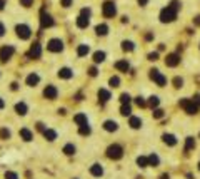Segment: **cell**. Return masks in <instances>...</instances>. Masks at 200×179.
Masks as SVG:
<instances>
[{
	"mask_svg": "<svg viewBox=\"0 0 200 179\" xmlns=\"http://www.w3.org/2000/svg\"><path fill=\"white\" fill-rule=\"evenodd\" d=\"M179 7H180L179 0H172L170 5H167L160 12V20L162 22H172V20H175V18H177V12H179Z\"/></svg>",
	"mask_w": 200,
	"mask_h": 179,
	"instance_id": "1",
	"label": "cell"
},
{
	"mask_svg": "<svg viewBox=\"0 0 200 179\" xmlns=\"http://www.w3.org/2000/svg\"><path fill=\"white\" fill-rule=\"evenodd\" d=\"M180 107L185 109L187 114H197V110H198V105L194 101H190V99H182L180 101Z\"/></svg>",
	"mask_w": 200,
	"mask_h": 179,
	"instance_id": "2",
	"label": "cell"
},
{
	"mask_svg": "<svg viewBox=\"0 0 200 179\" xmlns=\"http://www.w3.org/2000/svg\"><path fill=\"white\" fill-rule=\"evenodd\" d=\"M107 156L110 159H120L123 156V149L119 146V144H114V146H110L107 149Z\"/></svg>",
	"mask_w": 200,
	"mask_h": 179,
	"instance_id": "3",
	"label": "cell"
},
{
	"mask_svg": "<svg viewBox=\"0 0 200 179\" xmlns=\"http://www.w3.org/2000/svg\"><path fill=\"white\" fill-rule=\"evenodd\" d=\"M150 79H152V81H155L157 82V86H160V87H164L165 84H167V77H165V75H162L160 72L158 70H150Z\"/></svg>",
	"mask_w": 200,
	"mask_h": 179,
	"instance_id": "4",
	"label": "cell"
},
{
	"mask_svg": "<svg viewBox=\"0 0 200 179\" xmlns=\"http://www.w3.org/2000/svg\"><path fill=\"white\" fill-rule=\"evenodd\" d=\"M17 35L20 37V39H24V40H27L30 35H32V30H30L28 25H25V24H20V25H17Z\"/></svg>",
	"mask_w": 200,
	"mask_h": 179,
	"instance_id": "5",
	"label": "cell"
},
{
	"mask_svg": "<svg viewBox=\"0 0 200 179\" xmlns=\"http://www.w3.org/2000/svg\"><path fill=\"white\" fill-rule=\"evenodd\" d=\"M13 52H15V49L12 47V45H5V47H2V49H0V60H2V62H7V60L13 55Z\"/></svg>",
	"mask_w": 200,
	"mask_h": 179,
	"instance_id": "6",
	"label": "cell"
},
{
	"mask_svg": "<svg viewBox=\"0 0 200 179\" xmlns=\"http://www.w3.org/2000/svg\"><path fill=\"white\" fill-rule=\"evenodd\" d=\"M102 12H104L105 17H114V15L117 14L115 3H114V2H105L104 7H102Z\"/></svg>",
	"mask_w": 200,
	"mask_h": 179,
	"instance_id": "7",
	"label": "cell"
},
{
	"mask_svg": "<svg viewBox=\"0 0 200 179\" xmlns=\"http://www.w3.org/2000/svg\"><path fill=\"white\" fill-rule=\"evenodd\" d=\"M47 49H48V50H52V52H60L63 49V42L60 39H52L50 42H48Z\"/></svg>",
	"mask_w": 200,
	"mask_h": 179,
	"instance_id": "8",
	"label": "cell"
},
{
	"mask_svg": "<svg viewBox=\"0 0 200 179\" xmlns=\"http://www.w3.org/2000/svg\"><path fill=\"white\" fill-rule=\"evenodd\" d=\"M43 96L47 99H50V101H54V99H57V96H58V90L55 89L54 86H47L43 90Z\"/></svg>",
	"mask_w": 200,
	"mask_h": 179,
	"instance_id": "9",
	"label": "cell"
},
{
	"mask_svg": "<svg viewBox=\"0 0 200 179\" xmlns=\"http://www.w3.org/2000/svg\"><path fill=\"white\" fill-rule=\"evenodd\" d=\"M40 25H42V29L52 27V25H54V18H52L48 14H45L43 10H42V17H40Z\"/></svg>",
	"mask_w": 200,
	"mask_h": 179,
	"instance_id": "10",
	"label": "cell"
},
{
	"mask_svg": "<svg viewBox=\"0 0 200 179\" xmlns=\"http://www.w3.org/2000/svg\"><path fill=\"white\" fill-rule=\"evenodd\" d=\"M179 62H180V57L177 54H170V55H167V59H165V64H167L168 67H175Z\"/></svg>",
	"mask_w": 200,
	"mask_h": 179,
	"instance_id": "11",
	"label": "cell"
},
{
	"mask_svg": "<svg viewBox=\"0 0 200 179\" xmlns=\"http://www.w3.org/2000/svg\"><path fill=\"white\" fill-rule=\"evenodd\" d=\"M40 54H42L40 44H33V45H32V49H30V52H28V55H30V57H33V59H39Z\"/></svg>",
	"mask_w": 200,
	"mask_h": 179,
	"instance_id": "12",
	"label": "cell"
},
{
	"mask_svg": "<svg viewBox=\"0 0 200 179\" xmlns=\"http://www.w3.org/2000/svg\"><path fill=\"white\" fill-rule=\"evenodd\" d=\"M104 129H105V131H108V132H114V131L119 129V125H117L115 121H107V122L104 124Z\"/></svg>",
	"mask_w": 200,
	"mask_h": 179,
	"instance_id": "13",
	"label": "cell"
},
{
	"mask_svg": "<svg viewBox=\"0 0 200 179\" xmlns=\"http://www.w3.org/2000/svg\"><path fill=\"white\" fill-rule=\"evenodd\" d=\"M39 81H40V77H39L37 74H30L28 77H27V86L33 87V86H37V84H39Z\"/></svg>",
	"mask_w": 200,
	"mask_h": 179,
	"instance_id": "14",
	"label": "cell"
},
{
	"mask_svg": "<svg viewBox=\"0 0 200 179\" xmlns=\"http://www.w3.org/2000/svg\"><path fill=\"white\" fill-rule=\"evenodd\" d=\"M115 69L122 70V72H127L129 70V62H127V60H119V62H115Z\"/></svg>",
	"mask_w": 200,
	"mask_h": 179,
	"instance_id": "15",
	"label": "cell"
},
{
	"mask_svg": "<svg viewBox=\"0 0 200 179\" xmlns=\"http://www.w3.org/2000/svg\"><path fill=\"white\" fill-rule=\"evenodd\" d=\"M20 136H22V139H24V141H27V142L33 139V134L28 131V129H25V127H24V129H20Z\"/></svg>",
	"mask_w": 200,
	"mask_h": 179,
	"instance_id": "16",
	"label": "cell"
},
{
	"mask_svg": "<svg viewBox=\"0 0 200 179\" xmlns=\"http://www.w3.org/2000/svg\"><path fill=\"white\" fill-rule=\"evenodd\" d=\"M90 173L93 174V176H102V174H104V169H102V166L100 164H93L92 167H90Z\"/></svg>",
	"mask_w": 200,
	"mask_h": 179,
	"instance_id": "17",
	"label": "cell"
},
{
	"mask_svg": "<svg viewBox=\"0 0 200 179\" xmlns=\"http://www.w3.org/2000/svg\"><path fill=\"white\" fill-rule=\"evenodd\" d=\"M15 110H17V114H20V116H25V114H27V105H25V102H18V104L15 105Z\"/></svg>",
	"mask_w": 200,
	"mask_h": 179,
	"instance_id": "18",
	"label": "cell"
},
{
	"mask_svg": "<svg viewBox=\"0 0 200 179\" xmlns=\"http://www.w3.org/2000/svg\"><path fill=\"white\" fill-rule=\"evenodd\" d=\"M99 99H100L102 102H107L108 99H110V92H108L107 89H100L99 90Z\"/></svg>",
	"mask_w": 200,
	"mask_h": 179,
	"instance_id": "19",
	"label": "cell"
},
{
	"mask_svg": "<svg viewBox=\"0 0 200 179\" xmlns=\"http://www.w3.org/2000/svg\"><path fill=\"white\" fill-rule=\"evenodd\" d=\"M43 136L47 137V141H55V139H57V132L52 131V129H45V131H43Z\"/></svg>",
	"mask_w": 200,
	"mask_h": 179,
	"instance_id": "20",
	"label": "cell"
},
{
	"mask_svg": "<svg viewBox=\"0 0 200 179\" xmlns=\"http://www.w3.org/2000/svg\"><path fill=\"white\" fill-rule=\"evenodd\" d=\"M74 121L78 125H85L87 124V116H85V114H77V116L74 117Z\"/></svg>",
	"mask_w": 200,
	"mask_h": 179,
	"instance_id": "21",
	"label": "cell"
},
{
	"mask_svg": "<svg viewBox=\"0 0 200 179\" xmlns=\"http://www.w3.org/2000/svg\"><path fill=\"white\" fill-rule=\"evenodd\" d=\"M77 27H80V29H85V27H89V18L87 17H78L77 18Z\"/></svg>",
	"mask_w": 200,
	"mask_h": 179,
	"instance_id": "22",
	"label": "cell"
},
{
	"mask_svg": "<svg viewBox=\"0 0 200 179\" xmlns=\"http://www.w3.org/2000/svg\"><path fill=\"white\" fill-rule=\"evenodd\" d=\"M164 141L168 144V146H175V144H177L175 136H172V134H164Z\"/></svg>",
	"mask_w": 200,
	"mask_h": 179,
	"instance_id": "23",
	"label": "cell"
},
{
	"mask_svg": "<svg viewBox=\"0 0 200 179\" xmlns=\"http://www.w3.org/2000/svg\"><path fill=\"white\" fill-rule=\"evenodd\" d=\"M72 75H74V72L70 69H60V72H58V77H62V79H70Z\"/></svg>",
	"mask_w": 200,
	"mask_h": 179,
	"instance_id": "24",
	"label": "cell"
},
{
	"mask_svg": "<svg viewBox=\"0 0 200 179\" xmlns=\"http://www.w3.org/2000/svg\"><path fill=\"white\" fill-rule=\"evenodd\" d=\"M89 50H90V49H89V45H84V44H82V45H78V49H77V54L80 55V57H84V55H87V54H89Z\"/></svg>",
	"mask_w": 200,
	"mask_h": 179,
	"instance_id": "25",
	"label": "cell"
},
{
	"mask_svg": "<svg viewBox=\"0 0 200 179\" xmlns=\"http://www.w3.org/2000/svg\"><path fill=\"white\" fill-rule=\"evenodd\" d=\"M142 125V121H140V117H130V127H134V129H138Z\"/></svg>",
	"mask_w": 200,
	"mask_h": 179,
	"instance_id": "26",
	"label": "cell"
},
{
	"mask_svg": "<svg viewBox=\"0 0 200 179\" xmlns=\"http://www.w3.org/2000/svg\"><path fill=\"white\" fill-rule=\"evenodd\" d=\"M97 34H99V35H107V32H108V27L105 24H100V25H97Z\"/></svg>",
	"mask_w": 200,
	"mask_h": 179,
	"instance_id": "27",
	"label": "cell"
},
{
	"mask_svg": "<svg viewBox=\"0 0 200 179\" xmlns=\"http://www.w3.org/2000/svg\"><path fill=\"white\" fill-rule=\"evenodd\" d=\"M137 164L140 167H147L149 166V157H145V156H140V157L137 159Z\"/></svg>",
	"mask_w": 200,
	"mask_h": 179,
	"instance_id": "28",
	"label": "cell"
},
{
	"mask_svg": "<svg viewBox=\"0 0 200 179\" xmlns=\"http://www.w3.org/2000/svg\"><path fill=\"white\" fill-rule=\"evenodd\" d=\"M63 152H65L67 156H72V154H75V146H74V144H67V146L63 147Z\"/></svg>",
	"mask_w": 200,
	"mask_h": 179,
	"instance_id": "29",
	"label": "cell"
},
{
	"mask_svg": "<svg viewBox=\"0 0 200 179\" xmlns=\"http://www.w3.org/2000/svg\"><path fill=\"white\" fill-rule=\"evenodd\" d=\"M149 166H158V156L157 154L149 156Z\"/></svg>",
	"mask_w": 200,
	"mask_h": 179,
	"instance_id": "30",
	"label": "cell"
},
{
	"mask_svg": "<svg viewBox=\"0 0 200 179\" xmlns=\"http://www.w3.org/2000/svg\"><path fill=\"white\" fill-rule=\"evenodd\" d=\"M130 112H132V109H130L129 104H123L122 107H120V114H122V116H130Z\"/></svg>",
	"mask_w": 200,
	"mask_h": 179,
	"instance_id": "31",
	"label": "cell"
},
{
	"mask_svg": "<svg viewBox=\"0 0 200 179\" xmlns=\"http://www.w3.org/2000/svg\"><path fill=\"white\" fill-rule=\"evenodd\" d=\"M93 60H95L97 64L104 62V60H105V54H104V52H95V54H93Z\"/></svg>",
	"mask_w": 200,
	"mask_h": 179,
	"instance_id": "32",
	"label": "cell"
},
{
	"mask_svg": "<svg viewBox=\"0 0 200 179\" xmlns=\"http://www.w3.org/2000/svg\"><path fill=\"white\" fill-rule=\"evenodd\" d=\"M78 132H80L82 136H89V134H90V127H89V124H85V125H80V129H78Z\"/></svg>",
	"mask_w": 200,
	"mask_h": 179,
	"instance_id": "33",
	"label": "cell"
},
{
	"mask_svg": "<svg viewBox=\"0 0 200 179\" xmlns=\"http://www.w3.org/2000/svg\"><path fill=\"white\" fill-rule=\"evenodd\" d=\"M122 49H123V50H129V52L134 50V42H130V40L127 42V40H125V42L122 44Z\"/></svg>",
	"mask_w": 200,
	"mask_h": 179,
	"instance_id": "34",
	"label": "cell"
},
{
	"mask_svg": "<svg viewBox=\"0 0 200 179\" xmlns=\"http://www.w3.org/2000/svg\"><path fill=\"white\" fill-rule=\"evenodd\" d=\"M194 146H195V141H194V137H187V142H185V151H190Z\"/></svg>",
	"mask_w": 200,
	"mask_h": 179,
	"instance_id": "35",
	"label": "cell"
},
{
	"mask_svg": "<svg viewBox=\"0 0 200 179\" xmlns=\"http://www.w3.org/2000/svg\"><path fill=\"white\" fill-rule=\"evenodd\" d=\"M0 137H2V139H9L10 137V131H9V129H2V131H0Z\"/></svg>",
	"mask_w": 200,
	"mask_h": 179,
	"instance_id": "36",
	"label": "cell"
},
{
	"mask_svg": "<svg viewBox=\"0 0 200 179\" xmlns=\"http://www.w3.org/2000/svg\"><path fill=\"white\" fill-rule=\"evenodd\" d=\"M110 86L112 87H119L120 86V79L119 77H110Z\"/></svg>",
	"mask_w": 200,
	"mask_h": 179,
	"instance_id": "37",
	"label": "cell"
},
{
	"mask_svg": "<svg viewBox=\"0 0 200 179\" xmlns=\"http://www.w3.org/2000/svg\"><path fill=\"white\" fill-rule=\"evenodd\" d=\"M120 101H122V104H129L130 96H129V94H122V96H120Z\"/></svg>",
	"mask_w": 200,
	"mask_h": 179,
	"instance_id": "38",
	"label": "cell"
},
{
	"mask_svg": "<svg viewBox=\"0 0 200 179\" xmlns=\"http://www.w3.org/2000/svg\"><path fill=\"white\" fill-rule=\"evenodd\" d=\"M135 102H137L138 107H145V105H147V102L143 101V97H137V99H135Z\"/></svg>",
	"mask_w": 200,
	"mask_h": 179,
	"instance_id": "39",
	"label": "cell"
},
{
	"mask_svg": "<svg viewBox=\"0 0 200 179\" xmlns=\"http://www.w3.org/2000/svg\"><path fill=\"white\" fill-rule=\"evenodd\" d=\"M149 104L152 105V107H157V105H158V97H155V96H153V97H150Z\"/></svg>",
	"mask_w": 200,
	"mask_h": 179,
	"instance_id": "40",
	"label": "cell"
},
{
	"mask_svg": "<svg viewBox=\"0 0 200 179\" xmlns=\"http://www.w3.org/2000/svg\"><path fill=\"white\" fill-rule=\"evenodd\" d=\"M153 117H157V119L164 117V110H162V109H155V110H153Z\"/></svg>",
	"mask_w": 200,
	"mask_h": 179,
	"instance_id": "41",
	"label": "cell"
},
{
	"mask_svg": "<svg viewBox=\"0 0 200 179\" xmlns=\"http://www.w3.org/2000/svg\"><path fill=\"white\" fill-rule=\"evenodd\" d=\"M20 5H24V7H32V5H33V0H20Z\"/></svg>",
	"mask_w": 200,
	"mask_h": 179,
	"instance_id": "42",
	"label": "cell"
},
{
	"mask_svg": "<svg viewBox=\"0 0 200 179\" xmlns=\"http://www.w3.org/2000/svg\"><path fill=\"white\" fill-rule=\"evenodd\" d=\"M173 84H175V87H177V89H179V87H182L183 81H182V79H180V77H175V79H173Z\"/></svg>",
	"mask_w": 200,
	"mask_h": 179,
	"instance_id": "43",
	"label": "cell"
},
{
	"mask_svg": "<svg viewBox=\"0 0 200 179\" xmlns=\"http://www.w3.org/2000/svg\"><path fill=\"white\" fill-rule=\"evenodd\" d=\"M80 15H82V17H87V18H89V17H90V9H82Z\"/></svg>",
	"mask_w": 200,
	"mask_h": 179,
	"instance_id": "44",
	"label": "cell"
},
{
	"mask_svg": "<svg viewBox=\"0 0 200 179\" xmlns=\"http://www.w3.org/2000/svg\"><path fill=\"white\" fill-rule=\"evenodd\" d=\"M5 179H18V176L15 173H7L5 174Z\"/></svg>",
	"mask_w": 200,
	"mask_h": 179,
	"instance_id": "45",
	"label": "cell"
},
{
	"mask_svg": "<svg viewBox=\"0 0 200 179\" xmlns=\"http://www.w3.org/2000/svg\"><path fill=\"white\" fill-rule=\"evenodd\" d=\"M149 59H150V60H157V59H158V54H157V52H153V54H149Z\"/></svg>",
	"mask_w": 200,
	"mask_h": 179,
	"instance_id": "46",
	"label": "cell"
},
{
	"mask_svg": "<svg viewBox=\"0 0 200 179\" xmlns=\"http://www.w3.org/2000/svg\"><path fill=\"white\" fill-rule=\"evenodd\" d=\"M89 74H90V75H92V77H95V75H97V69H95V67H90V70H89Z\"/></svg>",
	"mask_w": 200,
	"mask_h": 179,
	"instance_id": "47",
	"label": "cell"
},
{
	"mask_svg": "<svg viewBox=\"0 0 200 179\" xmlns=\"http://www.w3.org/2000/svg\"><path fill=\"white\" fill-rule=\"evenodd\" d=\"M62 5L63 7H70L72 5V0H62Z\"/></svg>",
	"mask_w": 200,
	"mask_h": 179,
	"instance_id": "48",
	"label": "cell"
},
{
	"mask_svg": "<svg viewBox=\"0 0 200 179\" xmlns=\"http://www.w3.org/2000/svg\"><path fill=\"white\" fill-rule=\"evenodd\" d=\"M3 34H5V27H3V24L0 22V37H2Z\"/></svg>",
	"mask_w": 200,
	"mask_h": 179,
	"instance_id": "49",
	"label": "cell"
},
{
	"mask_svg": "<svg viewBox=\"0 0 200 179\" xmlns=\"http://www.w3.org/2000/svg\"><path fill=\"white\" fill-rule=\"evenodd\" d=\"M195 25H200V15H197V17H195Z\"/></svg>",
	"mask_w": 200,
	"mask_h": 179,
	"instance_id": "50",
	"label": "cell"
},
{
	"mask_svg": "<svg viewBox=\"0 0 200 179\" xmlns=\"http://www.w3.org/2000/svg\"><path fill=\"white\" fill-rule=\"evenodd\" d=\"M147 2H149V0H138V3H140V5H147Z\"/></svg>",
	"mask_w": 200,
	"mask_h": 179,
	"instance_id": "51",
	"label": "cell"
},
{
	"mask_svg": "<svg viewBox=\"0 0 200 179\" xmlns=\"http://www.w3.org/2000/svg\"><path fill=\"white\" fill-rule=\"evenodd\" d=\"M3 5H5V2H3V0H0V10L3 9Z\"/></svg>",
	"mask_w": 200,
	"mask_h": 179,
	"instance_id": "52",
	"label": "cell"
},
{
	"mask_svg": "<svg viewBox=\"0 0 200 179\" xmlns=\"http://www.w3.org/2000/svg\"><path fill=\"white\" fill-rule=\"evenodd\" d=\"M3 105H5V104H3V101L0 99V109H3Z\"/></svg>",
	"mask_w": 200,
	"mask_h": 179,
	"instance_id": "53",
	"label": "cell"
},
{
	"mask_svg": "<svg viewBox=\"0 0 200 179\" xmlns=\"http://www.w3.org/2000/svg\"><path fill=\"white\" fill-rule=\"evenodd\" d=\"M162 179H168V174H162Z\"/></svg>",
	"mask_w": 200,
	"mask_h": 179,
	"instance_id": "54",
	"label": "cell"
},
{
	"mask_svg": "<svg viewBox=\"0 0 200 179\" xmlns=\"http://www.w3.org/2000/svg\"><path fill=\"white\" fill-rule=\"evenodd\" d=\"M198 169H200V164H198Z\"/></svg>",
	"mask_w": 200,
	"mask_h": 179,
	"instance_id": "55",
	"label": "cell"
}]
</instances>
